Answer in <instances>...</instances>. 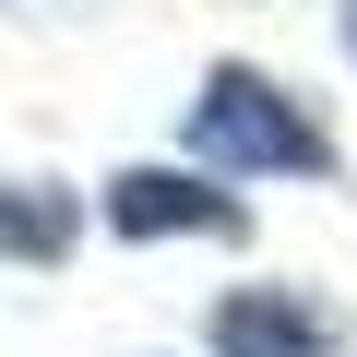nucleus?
I'll return each mask as SVG.
<instances>
[{
  "label": "nucleus",
  "mask_w": 357,
  "mask_h": 357,
  "mask_svg": "<svg viewBox=\"0 0 357 357\" xmlns=\"http://www.w3.org/2000/svg\"><path fill=\"white\" fill-rule=\"evenodd\" d=\"M178 143H191L203 178H333V131L250 60H215L191 119H178Z\"/></svg>",
  "instance_id": "obj_1"
},
{
  "label": "nucleus",
  "mask_w": 357,
  "mask_h": 357,
  "mask_svg": "<svg viewBox=\"0 0 357 357\" xmlns=\"http://www.w3.org/2000/svg\"><path fill=\"white\" fill-rule=\"evenodd\" d=\"M238 191L203 167H119L107 178V238H238Z\"/></svg>",
  "instance_id": "obj_2"
},
{
  "label": "nucleus",
  "mask_w": 357,
  "mask_h": 357,
  "mask_svg": "<svg viewBox=\"0 0 357 357\" xmlns=\"http://www.w3.org/2000/svg\"><path fill=\"white\" fill-rule=\"evenodd\" d=\"M203 345L215 357H333V310L310 286H227L203 310Z\"/></svg>",
  "instance_id": "obj_3"
},
{
  "label": "nucleus",
  "mask_w": 357,
  "mask_h": 357,
  "mask_svg": "<svg viewBox=\"0 0 357 357\" xmlns=\"http://www.w3.org/2000/svg\"><path fill=\"white\" fill-rule=\"evenodd\" d=\"M84 238V203L60 178H0V262H60Z\"/></svg>",
  "instance_id": "obj_4"
},
{
  "label": "nucleus",
  "mask_w": 357,
  "mask_h": 357,
  "mask_svg": "<svg viewBox=\"0 0 357 357\" xmlns=\"http://www.w3.org/2000/svg\"><path fill=\"white\" fill-rule=\"evenodd\" d=\"M345 60H357V0H345Z\"/></svg>",
  "instance_id": "obj_5"
}]
</instances>
